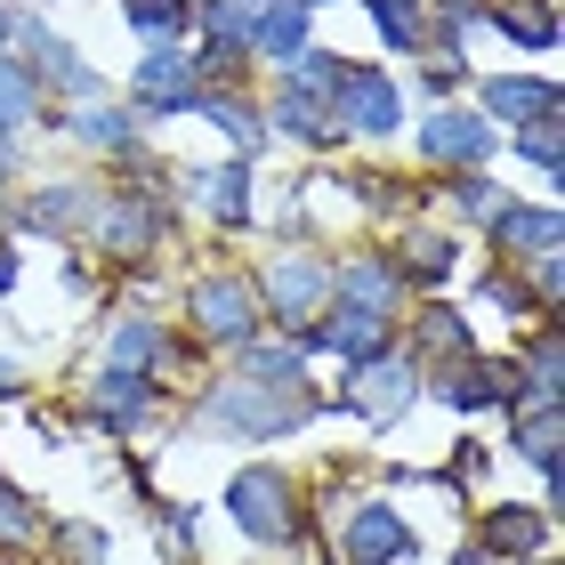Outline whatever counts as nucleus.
I'll use <instances>...</instances> for the list:
<instances>
[{
    "instance_id": "obj_1",
    "label": "nucleus",
    "mask_w": 565,
    "mask_h": 565,
    "mask_svg": "<svg viewBox=\"0 0 565 565\" xmlns=\"http://www.w3.org/2000/svg\"><path fill=\"white\" fill-rule=\"evenodd\" d=\"M307 413H323L307 388H250V380H218L202 396V436H291L307 428Z\"/></svg>"
},
{
    "instance_id": "obj_2",
    "label": "nucleus",
    "mask_w": 565,
    "mask_h": 565,
    "mask_svg": "<svg viewBox=\"0 0 565 565\" xmlns=\"http://www.w3.org/2000/svg\"><path fill=\"white\" fill-rule=\"evenodd\" d=\"M186 323L202 331L211 348H250L259 340V291H250V275H202L186 291Z\"/></svg>"
},
{
    "instance_id": "obj_3",
    "label": "nucleus",
    "mask_w": 565,
    "mask_h": 565,
    "mask_svg": "<svg viewBox=\"0 0 565 565\" xmlns=\"http://www.w3.org/2000/svg\"><path fill=\"white\" fill-rule=\"evenodd\" d=\"M226 518H235L250 542H267V550H282L291 542V525H299V509H291V477L282 469H243L235 484H226Z\"/></svg>"
},
{
    "instance_id": "obj_4",
    "label": "nucleus",
    "mask_w": 565,
    "mask_h": 565,
    "mask_svg": "<svg viewBox=\"0 0 565 565\" xmlns=\"http://www.w3.org/2000/svg\"><path fill=\"white\" fill-rule=\"evenodd\" d=\"M259 307L267 316H282L291 331H307L331 307V267L316 259V250H282V259L259 275Z\"/></svg>"
},
{
    "instance_id": "obj_5",
    "label": "nucleus",
    "mask_w": 565,
    "mask_h": 565,
    "mask_svg": "<svg viewBox=\"0 0 565 565\" xmlns=\"http://www.w3.org/2000/svg\"><path fill=\"white\" fill-rule=\"evenodd\" d=\"M89 226H97V250H106V259H146V250L170 235V202L162 194H97Z\"/></svg>"
},
{
    "instance_id": "obj_6",
    "label": "nucleus",
    "mask_w": 565,
    "mask_h": 565,
    "mask_svg": "<svg viewBox=\"0 0 565 565\" xmlns=\"http://www.w3.org/2000/svg\"><path fill=\"white\" fill-rule=\"evenodd\" d=\"M331 114H340L348 138H388L396 121H404V89L380 65H348L340 89H331Z\"/></svg>"
},
{
    "instance_id": "obj_7",
    "label": "nucleus",
    "mask_w": 565,
    "mask_h": 565,
    "mask_svg": "<svg viewBox=\"0 0 565 565\" xmlns=\"http://www.w3.org/2000/svg\"><path fill=\"white\" fill-rule=\"evenodd\" d=\"M316 348L348 355V364H380V355H396L388 323H380V316H364V307H340V299H331L323 316H316V323L299 331V355H316Z\"/></svg>"
},
{
    "instance_id": "obj_8",
    "label": "nucleus",
    "mask_w": 565,
    "mask_h": 565,
    "mask_svg": "<svg viewBox=\"0 0 565 565\" xmlns=\"http://www.w3.org/2000/svg\"><path fill=\"white\" fill-rule=\"evenodd\" d=\"M420 153H428L436 170H484V162H493V121L460 114V106H436L420 121Z\"/></svg>"
},
{
    "instance_id": "obj_9",
    "label": "nucleus",
    "mask_w": 565,
    "mask_h": 565,
    "mask_svg": "<svg viewBox=\"0 0 565 565\" xmlns=\"http://www.w3.org/2000/svg\"><path fill=\"white\" fill-rule=\"evenodd\" d=\"M153 404H162V380H146V372H97V388H89V428H106V436H138L153 420Z\"/></svg>"
},
{
    "instance_id": "obj_10",
    "label": "nucleus",
    "mask_w": 565,
    "mask_h": 565,
    "mask_svg": "<svg viewBox=\"0 0 565 565\" xmlns=\"http://www.w3.org/2000/svg\"><path fill=\"white\" fill-rule=\"evenodd\" d=\"M170 364H194V348H178L153 316H114L106 323V372H170Z\"/></svg>"
},
{
    "instance_id": "obj_11",
    "label": "nucleus",
    "mask_w": 565,
    "mask_h": 565,
    "mask_svg": "<svg viewBox=\"0 0 565 565\" xmlns=\"http://www.w3.org/2000/svg\"><path fill=\"white\" fill-rule=\"evenodd\" d=\"M404 291H413V282L396 275V259H388V250H364V259L331 267V299H340V307H364V316H380V323H396Z\"/></svg>"
},
{
    "instance_id": "obj_12",
    "label": "nucleus",
    "mask_w": 565,
    "mask_h": 565,
    "mask_svg": "<svg viewBox=\"0 0 565 565\" xmlns=\"http://www.w3.org/2000/svg\"><path fill=\"white\" fill-rule=\"evenodd\" d=\"M436 404L445 413H493V404H518V380L509 364H484V355H460V364H436Z\"/></svg>"
},
{
    "instance_id": "obj_13",
    "label": "nucleus",
    "mask_w": 565,
    "mask_h": 565,
    "mask_svg": "<svg viewBox=\"0 0 565 565\" xmlns=\"http://www.w3.org/2000/svg\"><path fill=\"white\" fill-rule=\"evenodd\" d=\"M130 97H138V114H194V97H202L194 57H186V49H146Z\"/></svg>"
},
{
    "instance_id": "obj_14",
    "label": "nucleus",
    "mask_w": 565,
    "mask_h": 565,
    "mask_svg": "<svg viewBox=\"0 0 565 565\" xmlns=\"http://www.w3.org/2000/svg\"><path fill=\"white\" fill-rule=\"evenodd\" d=\"M340 557L348 565H404L413 557V525H404L388 501H364L348 518V533H340Z\"/></svg>"
},
{
    "instance_id": "obj_15",
    "label": "nucleus",
    "mask_w": 565,
    "mask_h": 565,
    "mask_svg": "<svg viewBox=\"0 0 565 565\" xmlns=\"http://www.w3.org/2000/svg\"><path fill=\"white\" fill-rule=\"evenodd\" d=\"M420 396V372L404 364V355H380V364H355L348 380V413H364V420H404V404Z\"/></svg>"
},
{
    "instance_id": "obj_16",
    "label": "nucleus",
    "mask_w": 565,
    "mask_h": 565,
    "mask_svg": "<svg viewBox=\"0 0 565 565\" xmlns=\"http://www.w3.org/2000/svg\"><path fill=\"white\" fill-rule=\"evenodd\" d=\"M557 420H565V404H550V396H525V404H518V420H509V445H518L533 469H542L550 509H557V493H565V469H557Z\"/></svg>"
},
{
    "instance_id": "obj_17",
    "label": "nucleus",
    "mask_w": 565,
    "mask_h": 565,
    "mask_svg": "<svg viewBox=\"0 0 565 565\" xmlns=\"http://www.w3.org/2000/svg\"><path fill=\"white\" fill-rule=\"evenodd\" d=\"M477 550L518 565V557H542L550 550V509H484L477 518Z\"/></svg>"
},
{
    "instance_id": "obj_18",
    "label": "nucleus",
    "mask_w": 565,
    "mask_h": 565,
    "mask_svg": "<svg viewBox=\"0 0 565 565\" xmlns=\"http://www.w3.org/2000/svg\"><path fill=\"white\" fill-rule=\"evenodd\" d=\"M550 114H557V82H542V73H493L484 82V121L525 130V121H550Z\"/></svg>"
},
{
    "instance_id": "obj_19",
    "label": "nucleus",
    "mask_w": 565,
    "mask_h": 565,
    "mask_svg": "<svg viewBox=\"0 0 565 565\" xmlns=\"http://www.w3.org/2000/svg\"><path fill=\"white\" fill-rule=\"evenodd\" d=\"M388 259H396V275H404V282H420V291H436V282L452 275L460 243H452V226H413V235H404V243L388 250Z\"/></svg>"
},
{
    "instance_id": "obj_20",
    "label": "nucleus",
    "mask_w": 565,
    "mask_h": 565,
    "mask_svg": "<svg viewBox=\"0 0 565 565\" xmlns=\"http://www.w3.org/2000/svg\"><path fill=\"white\" fill-rule=\"evenodd\" d=\"M89 211H97V194H89V186H33L17 218L33 226V235H82Z\"/></svg>"
},
{
    "instance_id": "obj_21",
    "label": "nucleus",
    "mask_w": 565,
    "mask_h": 565,
    "mask_svg": "<svg viewBox=\"0 0 565 565\" xmlns=\"http://www.w3.org/2000/svg\"><path fill=\"white\" fill-rule=\"evenodd\" d=\"M194 194L211 202V218L226 226V235H243L250 226V153H226L211 178H194Z\"/></svg>"
},
{
    "instance_id": "obj_22",
    "label": "nucleus",
    "mask_w": 565,
    "mask_h": 565,
    "mask_svg": "<svg viewBox=\"0 0 565 565\" xmlns=\"http://www.w3.org/2000/svg\"><path fill=\"white\" fill-rule=\"evenodd\" d=\"M235 380H250V388H307V355H299V340H250V348H235Z\"/></svg>"
},
{
    "instance_id": "obj_23",
    "label": "nucleus",
    "mask_w": 565,
    "mask_h": 565,
    "mask_svg": "<svg viewBox=\"0 0 565 565\" xmlns=\"http://www.w3.org/2000/svg\"><path fill=\"white\" fill-rule=\"evenodd\" d=\"M275 121H282V130H291L299 146H340V138H348V130H340V114H331L316 89H299V82H282V89H275Z\"/></svg>"
},
{
    "instance_id": "obj_24",
    "label": "nucleus",
    "mask_w": 565,
    "mask_h": 565,
    "mask_svg": "<svg viewBox=\"0 0 565 565\" xmlns=\"http://www.w3.org/2000/svg\"><path fill=\"white\" fill-rule=\"evenodd\" d=\"M484 226H493L501 250H533V259H542V250H557V211H550V202H501Z\"/></svg>"
},
{
    "instance_id": "obj_25",
    "label": "nucleus",
    "mask_w": 565,
    "mask_h": 565,
    "mask_svg": "<svg viewBox=\"0 0 565 565\" xmlns=\"http://www.w3.org/2000/svg\"><path fill=\"white\" fill-rule=\"evenodd\" d=\"M509 380H518V404H525V396H550V404H557V396H565V340H557V331H542V340L509 364Z\"/></svg>"
},
{
    "instance_id": "obj_26",
    "label": "nucleus",
    "mask_w": 565,
    "mask_h": 565,
    "mask_svg": "<svg viewBox=\"0 0 565 565\" xmlns=\"http://www.w3.org/2000/svg\"><path fill=\"white\" fill-rule=\"evenodd\" d=\"M250 49H259V57H299V49H307V9H299V0L250 9Z\"/></svg>"
},
{
    "instance_id": "obj_27",
    "label": "nucleus",
    "mask_w": 565,
    "mask_h": 565,
    "mask_svg": "<svg viewBox=\"0 0 565 565\" xmlns=\"http://www.w3.org/2000/svg\"><path fill=\"white\" fill-rule=\"evenodd\" d=\"M484 24H493V33H509L518 49H557V9H550V0H493V9H484Z\"/></svg>"
},
{
    "instance_id": "obj_28",
    "label": "nucleus",
    "mask_w": 565,
    "mask_h": 565,
    "mask_svg": "<svg viewBox=\"0 0 565 565\" xmlns=\"http://www.w3.org/2000/svg\"><path fill=\"white\" fill-rule=\"evenodd\" d=\"M121 24L146 49H170L178 33H194V0H121Z\"/></svg>"
},
{
    "instance_id": "obj_29",
    "label": "nucleus",
    "mask_w": 565,
    "mask_h": 565,
    "mask_svg": "<svg viewBox=\"0 0 565 565\" xmlns=\"http://www.w3.org/2000/svg\"><path fill=\"white\" fill-rule=\"evenodd\" d=\"M413 340H420V348L436 355V364H460V355H477V340H469V323H460V316H452L445 299H428L420 316H413Z\"/></svg>"
},
{
    "instance_id": "obj_30",
    "label": "nucleus",
    "mask_w": 565,
    "mask_h": 565,
    "mask_svg": "<svg viewBox=\"0 0 565 565\" xmlns=\"http://www.w3.org/2000/svg\"><path fill=\"white\" fill-rule=\"evenodd\" d=\"M372 24H380V41L404 49V57H420L428 49V17H420V0H364Z\"/></svg>"
},
{
    "instance_id": "obj_31",
    "label": "nucleus",
    "mask_w": 565,
    "mask_h": 565,
    "mask_svg": "<svg viewBox=\"0 0 565 565\" xmlns=\"http://www.w3.org/2000/svg\"><path fill=\"white\" fill-rule=\"evenodd\" d=\"M194 114H202V121H218V130L235 138V153H259V138H267V121L250 114L243 97H218V89H202V97H194Z\"/></svg>"
},
{
    "instance_id": "obj_32",
    "label": "nucleus",
    "mask_w": 565,
    "mask_h": 565,
    "mask_svg": "<svg viewBox=\"0 0 565 565\" xmlns=\"http://www.w3.org/2000/svg\"><path fill=\"white\" fill-rule=\"evenodd\" d=\"M41 114V82L24 57H0V130H24V121Z\"/></svg>"
},
{
    "instance_id": "obj_33",
    "label": "nucleus",
    "mask_w": 565,
    "mask_h": 565,
    "mask_svg": "<svg viewBox=\"0 0 565 565\" xmlns=\"http://www.w3.org/2000/svg\"><path fill=\"white\" fill-rule=\"evenodd\" d=\"M33 533H41V518H33V501H24L17 484L0 477V550H33Z\"/></svg>"
},
{
    "instance_id": "obj_34",
    "label": "nucleus",
    "mask_w": 565,
    "mask_h": 565,
    "mask_svg": "<svg viewBox=\"0 0 565 565\" xmlns=\"http://www.w3.org/2000/svg\"><path fill=\"white\" fill-rule=\"evenodd\" d=\"M340 73H348V65L331 57V49H299V57H291V82H299V89H316L323 106H331V89H340Z\"/></svg>"
},
{
    "instance_id": "obj_35",
    "label": "nucleus",
    "mask_w": 565,
    "mask_h": 565,
    "mask_svg": "<svg viewBox=\"0 0 565 565\" xmlns=\"http://www.w3.org/2000/svg\"><path fill=\"white\" fill-rule=\"evenodd\" d=\"M65 130H73V138H89V146H114V153H121V146H130V114H114V106H89V114H73Z\"/></svg>"
},
{
    "instance_id": "obj_36",
    "label": "nucleus",
    "mask_w": 565,
    "mask_h": 565,
    "mask_svg": "<svg viewBox=\"0 0 565 565\" xmlns=\"http://www.w3.org/2000/svg\"><path fill=\"white\" fill-rule=\"evenodd\" d=\"M509 138H518V153H525L533 170H550V178H557V162H565V146H557V114H550V121H525V130H509Z\"/></svg>"
},
{
    "instance_id": "obj_37",
    "label": "nucleus",
    "mask_w": 565,
    "mask_h": 565,
    "mask_svg": "<svg viewBox=\"0 0 565 565\" xmlns=\"http://www.w3.org/2000/svg\"><path fill=\"white\" fill-rule=\"evenodd\" d=\"M484 299L509 307V316H533V307H542V299H533V282H525L518 267H493V275H484Z\"/></svg>"
},
{
    "instance_id": "obj_38",
    "label": "nucleus",
    "mask_w": 565,
    "mask_h": 565,
    "mask_svg": "<svg viewBox=\"0 0 565 565\" xmlns=\"http://www.w3.org/2000/svg\"><path fill=\"white\" fill-rule=\"evenodd\" d=\"M57 557L65 565H106V533L97 525H57Z\"/></svg>"
},
{
    "instance_id": "obj_39",
    "label": "nucleus",
    "mask_w": 565,
    "mask_h": 565,
    "mask_svg": "<svg viewBox=\"0 0 565 565\" xmlns=\"http://www.w3.org/2000/svg\"><path fill=\"white\" fill-rule=\"evenodd\" d=\"M452 178H460V186H452V211H469V218H493V211H501V194L484 186L477 170H452Z\"/></svg>"
},
{
    "instance_id": "obj_40",
    "label": "nucleus",
    "mask_w": 565,
    "mask_h": 565,
    "mask_svg": "<svg viewBox=\"0 0 565 565\" xmlns=\"http://www.w3.org/2000/svg\"><path fill=\"white\" fill-rule=\"evenodd\" d=\"M477 24H484V9H477V0H445V9H436V41H460V33H477Z\"/></svg>"
},
{
    "instance_id": "obj_41",
    "label": "nucleus",
    "mask_w": 565,
    "mask_h": 565,
    "mask_svg": "<svg viewBox=\"0 0 565 565\" xmlns=\"http://www.w3.org/2000/svg\"><path fill=\"white\" fill-rule=\"evenodd\" d=\"M477 469H484V452H477V445H460V452H452V477H445V484H452V493H469V484H477Z\"/></svg>"
},
{
    "instance_id": "obj_42",
    "label": "nucleus",
    "mask_w": 565,
    "mask_h": 565,
    "mask_svg": "<svg viewBox=\"0 0 565 565\" xmlns=\"http://www.w3.org/2000/svg\"><path fill=\"white\" fill-rule=\"evenodd\" d=\"M9 291H17V250L0 243V299H9Z\"/></svg>"
},
{
    "instance_id": "obj_43",
    "label": "nucleus",
    "mask_w": 565,
    "mask_h": 565,
    "mask_svg": "<svg viewBox=\"0 0 565 565\" xmlns=\"http://www.w3.org/2000/svg\"><path fill=\"white\" fill-rule=\"evenodd\" d=\"M9 41H17V9L0 0V57H9Z\"/></svg>"
},
{
    "instance_id": "obj_44",
    "label": "nucleus",
    "mask_w": 565,
    "mask_h": 565,
    "mask_svg": "<svg viewBox=\"0 0 565 565\" xmlns=\"http://www.w3.org/2000/svg\"><path fill=\"white\" fill-rule=\"evenodd\" d=\"M17 178V146H9V130H0V186Z\"/></svg>"
},
{
    "instance_id": "obj_45",
    "label": "nucleus",
    "mask_w": 565,
    "mask_h": 565,
    "mask_svg": "<svg viewBox=\"0 0 565 565\" xmlns=\"http://www.w3.org/2000/svg\"><path fill=\"white\" fill-rule=\"evenodd\" d=\"M0 396H24V372L17 364H0Z\"/></svg>"
},
{
    "instance_id": "obj_46",
    "label": "nucleus",
    "mask_w": 565,
    "mask_h": 565,
    "mask_svg": "<svg viewBox=\"0 0 565 565\" xmlns=\"http://www.w3.org/2000/svg\"><path fill=\"white\" fill-rule=\"evenodd\" d=\"M518 565H557V557H550V550H542V557H518Z\"/></svg>"
},
{
    "instance_id": "obj_47",
    "label": "nucleus",
    "mask_w": 565,
    "mask_h": 565,
    "mask_svg": "<svg viewBox=\"0 0 565 565\" xmlns=\"http://www.w3.org/2000/svg\"><path fill=\"white\" fill-rule=\"evenodd\" d=\"M243 9H267V0H243Z\"/></svg>"
},
{
    "instance_id": "obj_48",
    "label": "nucleus",
    "mask_w": 565,
    "mask_h": 565,
    "mask_svg": "<svg viewBox=\"0 0 565 565\" xmlns=\"http://www.w3.org/2000/svg\"><path fill=\"white\" fill-rule=\"evenodd\" d=\"M299 9H323V0H299Z\"/></svg>"
}]
</instances>
